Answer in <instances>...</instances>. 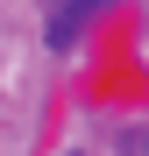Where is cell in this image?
I'll return each mask as SVG.
<instances>
[{"mask_svg": "<svg viewBox=\"0 0 149 156\" xmlns=\"http://www.w3.org/2000/svg\"><path fill=\"white\" fill-rule=\"evenodd\" d=\"M107 7H114V0H50V14H43V43H50V50H71Z\"/></svg>", "mask_w": 149, "mask_h": 156, "instance_id": "1", "label": "cell"}, {"mask_svg": "<svg viewBox=\"0 0 149 156\" xmlns=\"http://www.w3.org/2000/svg\"><path fill=\"white\" fill-rule=\"evenodd\" d=\"M121 156H149V135H121Z\"/></svg>", "mask_w": 149, "mask_h": 156, "instance_id": "2", "label": "cell"}]
</instances>
